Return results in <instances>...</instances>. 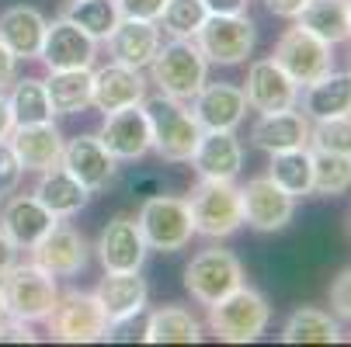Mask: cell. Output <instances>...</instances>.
<instances>
[{
    "instance_id": "1",
    "label": "cell",
    "mask_w": 351,
    "mask_h": 347,
    "mask_svg": "<svg viewBox=\"0 0 351 347\" xmlns=\"http://www.w3.org/2000/svg\"><path fill=\"white\" fill-rule=\"evenodd\" d=\"M143 112L149 118V136H154L149 150H157V157L167 164H188L202 139V125L191 115V108L171 94H154L143 97Z\"/></svg>"
},
{
    "instance_id": "2",
    "label": "cell",
    "mask_w": 351,
    "mask_h": 347,
    "mask_svg": "<svg viewBox=\"0 0 351 347\" xmlns=\"http://www.w3.org/2000/svg\"><path fill=\"white\" fill-rule=\"evenodd\" d=\"M149 80L160 87V94H171L178 101H191L209 80V60L195 45V38L160 42L157 56L149 60Z\"/></svg>"
},
{
    "instance_id": "3",
    "label": "cell",
    "mask_w": 351,
    "mask_h": 347,
    "mask_svg": "<svg viewBox=\"0 0 351 347\" xmlns=\"http://www.w3.org/2000/svg\"><path fill=\"white\" fill-rule=\"evenodd\" d=\"M0 292H4L8 316L25 320V323H45V316L53 313V306L60 299L56 274H49L35 261H25V264L14 261L8 268V274L0 278Z\"/></svg>"
},
{
    "instance_id": "4",
    "label": "cell",
    "mask_w": 351,
    "mask_h": 347,
    "mask_svg": "<svg viewBox=\"0 0 351 347\" xmlns=\"http://www.w3.org/2000/svg\"><path fill=\"white\" fill-rule=\"evenodd\" d=\"M268 323H271V306H268L265 295L250 285L233 288L230 295H223L219 303L209 306V330L226 344L258 340L268 330Z\"/></svg>"
},
{
    "instance_id": "5",
    "label": "cell",
    "mask_w": 351,
    "mask_h": 347,
    "mask_svg": "<svg viewBox=\"0 0 351 347\" xmlns=\"http://www.w3.org/2000/svg\"><path fill=\"white\" fill-rule=\"evenodd\" d=\"M188 209H191L195 233L209 240L233 236L243 226V202H240V188L233 181L198 177V184L188 194Z\"/></svg>"
},
{
    "instance_id": "6",
    "label": "cell",
    "mask_w": 351,
    "mask_h": 347,
    "mask_svg": "<svg viewBox=\"0 0 351 347\" xmlns=\"http://www.w3.org/2000/svg\"><path fill=\"white\" fill-rule=\"evenodd\" d=\"M45 326H49V337L53 340H63V344H94V340H108L112 333V323L97 303L94 292H63L53 313L45 316Z\"/></svg>"
},
{
    "instance_id": "7",
    "label": "cell",
    "mask_w": 351,
    "mask_h": 347,
    "mask_svg": "<svg viewBox=\"0 0 351 347\" xmlns=\"http://www.w3.org/2000/svg\"><path fill=\"white\" fill-rule=\"evenodd\" d=\"M143 240L149 250H160V254H178L191 243L195 236V222H191V209H188V198H174V194H154L139 205L136 216Z\"/></svg>"
},
{
    "instance_id": "8",
    "label": "cell",
    "mask_w": 351,
    "mask_h": 347,
    "mask_svg": "<svg viewBox=\"0 0 351 347\" xmlns=\"http://www.w3.org/2000/svg\"><path fill=\"white\" fill-rule=\"evenodd\" d=\"M243 285V264L233 250H223V246H206L198 250L188 268H184V288L195 303L213 306L223 295H230L233 288Z\"/></svg>"
},
{
    "instance_id": "9",
    "label": "cell",
    "mask_w": 351,
    "mask_h": 347,
    "mask_svg": "<svg viewBox=\"0 0 351 347\" xmlns=\"http://www.w3.org/2000/svg\"><path fill=\"white\" fill-rule=\"evenodd\" d=\"M330 42L317 38L313 31H306L303 25H292L278 35L275 49H271V60L299 83L306 87L313 80H320L324 73L334 70V53H330Z\"/></svg>"
},
{
    "instance_id": "10",
    "label": "cell",
    "mask_w": 351,
    "mask_h": 347,
    "mask_svg": "<svg viewBox=\"0 0 351 347\" xmlns=\"http://www.w3.org/2000/svg\"><path fill=\"white\" fill-rule=\"evenodd\" d=\"M258 28L247 14H209L206 25L198 28L195 45L202 49V56L219 66H240L254 53Z\"/></svg>"
},
{
    "instance_id": "11",
    "label": "cell",
    "mask_w": 351,
    "mask_h": 347,
    "mask_svg": "<svg viewBox=\"0 0 351 347\" xmlns=\"http://www.w3.org/2000/svg\"><path fill=\"white\" fill-rule=\"evenodd\" d=\"M240 202H243V222L258 233H278L295 216V198L285 188H278L268 174L250 177L240 188Z\"/></svg>"
},
{
    "instance_id": "12",
    "label": "cell",
    "mask_w": 351,
    "mask_h": 347,
    "mask_svg": "<svg viewBox=\"0 0 351 347\" xmlns=\"http://www.w3.org/2000/svg\"><path fill=\"white\" fill-rule=\"evenodd\" d=\"M97 56V42L84 35L70 18H53L45 25V38L38 49V60L45 70H90Z\"/></svg>"
},
{
    "instance_id": "13",
    "label": "cell",
    "mask_w": 351,
    "mask_h": 347,
    "mask_svg": "<svg viewBox=\"0 0 351 347\" xmlns=\"http://www.w3.org/2000/svg\"><path fill=\"white\" fill-rule=\"evenodd\" d=\"M243 97H247V108H254L261 115L282 112V108H299V83L268 56V60H254L247 66Z\"/></svg>"
},
{
    "instance_id": "14",
    "label": "cell",
    "mask_w": 351,
    "mask_h": 347,
    "mask_svg": "<svg viewBox=\"0 0 351 347\" xmlns=\"http://www.w3.org/2000/svg\"><path fill=\"white\" fill-rule=\"evenodd\" d=\"M97 261H101L105 271H139L149 246L143 240V229L132 216H115L101 236H97Z\"/></svg>"
},
{
    "instance_id": "15",
    "label": "cell",
    "mask_w": 351,
    "mask_h": 347,
    "mask_svg": "<svg viewBox=\"0 0 351 347\" xmlns=\"http://www.w3.org/2000/svg\"><path fill=\"white\" fill-rule=\"evenodd\" d=\"M97 139L105 142V150L115 160L146 157L149 146H154V136H149V118H146L143 105H132V108H122V112H108Z\"/></svg>"
},
{
    "instance_id": "16",
    "label": "cell",
    "mask_w": 351,
    "mask_h": 347,
    "mask_svg": "<svg viewBox=\"0 0 351 347\" xmlns=\"http://www.w3.org/2000/svg\"><path fill=\"white\" fill-rule=\"evenodd\" d=\"M94 80H90V105L97 112H122V108H132V105H143L146 97V80H143V70H132V66H122V63H108L101 70H90Z\"/></svg>"
},
{
    "instance_id": "17",
    "label": "cell",
    "mask_w": 351,
    "mask_h": 347,
    "mask_svg": "<svg viewBox=\"0 0 351 347\" xmlns=\"http://www.w3.org/2000/svg\"><path fill=\"white\" fill-rule=\"evenodd\" d=\"M191 115L198 118V125L206 129H216V132H237V125L243 122L247 115V97H243V87L237 83H209L191 97Z\"/></svg>"
},
{
    "instance_id": "18",
    "label": "cell",
    "mask_w": 351,
    "mask_h": 347,
    "mask_svg": "<svg viewBox=\"0 0 351 347\" xmlns=\"http://www.w3.org/2000/svg\"><path fill=\"white\" fill-rule=\"evenodd\" d=\"M32 261L56 278H73L87 268V240L73 226L56 222L32 246Z\"/></svg>"
},
{
    "instance_id": "19",
    "label": "cell",
    "mask_w": 351,
    "mask_h": 347,
    "mask_svg": "<svg viewBox=\"0 0 351 347\" xmlns=\"http://www.w3.org/2000/svg\"><path fill=\"white\" fill-rule=\"evenodd\" d=\"M60 164L87 188V191H101V188H108L112 184V177H115V157L105 150V142L97 139V136H90V132H84V136H77V139H70V142H63V157H60Z\"/></svg>"
},
{
    "instance_id": "20",
    "label": "cell",
    "mask_w": 351,
    "mask_h": 347,
    "mask_svg": "<svg viewBox=\"0 0 351 347\" xmlns=\"http://www.w3.org/2000/svg\"><path fill=\"white\" fill-rule=\"evenodd\" d=\"M97 303H101L112 330L115 326H125L129 320H136L143 309H146V281L139 278V271H105V278L97 281L94 288Z\"/></svg>"
},
{
    "instance_id": "21",
    "label": "cell",
    "mask_w": 351,
    "mask_h": 347,
    "mask_svg": "<svg viewBox=\"0 0 351 347\" xmlns=\"http://www.w3.org/2000/svg\"><path fill=\"white\" fill-rule=\"evenodd\" d=\"M56 222L60 219L49 212L35 194H14L11 191V198L4 202V209H0V229L11 236V243L18 250H32Z\"/></svg>"
},
{
    "instance_id": "22",
    "label": "cell",
    "mask_w": 351,
    "mask_h": 347,
    "mask_svg": "<svg viewBox=\"0 0 351 347\" xmlns=\"http://www.w3.org/2000/svg\"><path fill=\"white\" fill-rule=\"evenodd\" d=\"M188 164L195 167L198 177H209V181H237V174L243 170V146H240L237 132L206 129Z\"/></svg>"
},
{
    "instance_id": "23",
    "label": "cell",
    "mask_w": 351,
    "mask_h": 347,
    "mask_svg": "<svg viewBox=\"0 0 351 347\" xmlns=\"http://www.w3.org/2000/svg\"><path fill=\"white\" fill-rule=\"evenodd\" d=\"M8 142H11L14 157L21 160V167L32 170V174L56 167L60 157H63V132H60L53 122L14 125L11 136H8Z\"/></svg>"
},
{
    "instance_id": "24",
    "label": "cell",
    "mask_w": 351,
    "mask_h": 347,
    "mask_svg": "<svg viewBox=\"0 0 351 347\" xmlns=\"http://www.w3.org/2000/svg\"><path fill=\"white\" fill-rule=\"evenodd\" d=\"M250 142L265 153H282V150L310 146V118L299 108L265 112L254 125H250Z\"/></svg>"
},
{
    "instance_id": "25",
    "label": "cell",
    "mask_w": 351,
    "mask_h": 347,
    "mask_svg": "<svg viewBox=\"0 0 351 347\" xmlns=\"http://www.w3.org/2000/svg\"><path fill=\"white\" fill-rule=\"evenodd\" d=\"M160 49V25L157 21H139V18H122L115 25V31L108 35V53L115 63L132 66V70H146L149 60Z\"/></svg>"
},
{
    "instance_id": "26",
    "label": "cell",
    "mask_w": 351,
    "mask_h": 347,
    "mask_svg": "<svg viewBox=\"0 0 351 347\" xmlns=\"http://www.w3.org/2000/svg\"><path fill=\"white\" fill-rule=\"evenodd\" d=\"M299 101H303V115L310 122L320 118H337V115H351V70L348 73H324L320 80L299 87Z\"/></svg>"
},
{
    "instance_id": "27",
    "label": "cell",
    "mask_w": 351,
    "mask_h": 347,
    "mask_svg": "<svg viewBox=\"0 0 351 347\" xmlns=\"http://www.w3.org/2000/svg\"><path fill=\"white\" fill-rule=\"evenodd\" d=\"M38 202L53 212L56 219H70V216H77L84 205H87V198H90V191L63 167V164H56V167H49V170H38V184H35V191H32Z\"/></svg>"
},
{
    "instance_id": "28",
    "label": "cell",
    "mask_w": 351,
    "mask_h": 347,
    "mask_svg": "<svg viewBox=\"0 0 351 347\" xmlns=\"http://www.w3.org/2000/svg\"><path fill=\"white\" fill-rule=\"evenodd\" d=\"M45 25H49V18L38 8L14 4V8H8L4 14H0V42H4L18 60H38Z\"/></svg>"
},
{
    "instance_id": "29",
    "label": "cell",
    "mask_w": 351,
    "mask_h": 347,
    "mask_svg": "<svg viewBox=\"0 0 351 347\" xmlns=\"http://www.w3.org/2000/svg\"><path fill=\"white\" fill-rule=\"evenodd\" d=\"M295 25H303L317 38L337 45L351 38V18H348V0H306V8L299 11Z\"/></svg>"
},
{
    "instance_id": "30",
    "label": "cell",
    "mask_w": 351,
    "mask_h": 347,
    "mask_svg": "<svg viewBox=\"0 0 351 347\" xmlns=\"http://www.w3.org/2000/svg\"><path fill=\"white\" fill-rule=\"evenodd\" d=\"M90 70H49L45 90L53 115H77L90 105Z\"/></svg>"
},
{
    "instance_id": "31",
    "label": "cell",
    "mask_w": 351,
    "mask_h": 347,
    "mask_svg": "<svg viewBox=\"0 0 351 347\" xmlns=\"http://www.w3.org/2000/svg\"><path fill=\"white\" fill-rule=\"evenodd\" d=\"M202 337L198 320L181 309V306H160L149 313L146 326H143V340L146 344H195Z\"/></svg>"
},
{
    "instance_id": "32",
    "label": "cell",
    "mask_w": 351,
    "mask_h": 347,
    "mask_svg": "<svg viewBox=\"0 0 351 347\" xmlns=\"http://www.w3.org/2000/svg\"><path fill=\"white\" fill-rule=\"evenodd\" d=\"M271 157V167H268V177L285 188L292 198H303L313 191V150L299 146V150H282V153H268Z\"/></svg>"
},
{
    "instance_id": "33",
    "label": "cell",
    "mask_w": 351,
    "mask_h": 347,
    "mask_svg": "<svg viewBox=\"0 0 351 347\" xmlns=\"http://www.w3.org/2000/svg\"><path fill=\"white\" fill-rule=\"evenodd\" d=\"M282 340L285 344H337L341 340V323L313 306H299L285 326H282Z\"/></svg>"
},
{
    "instance_id": "34",
    "label": "cell",
    "mask_w": 351,
    "mask_h": 347,
    "mask_svg": "<svg viewBox=\"0 0 351 347\" xmlns=\"http://www.w3.org/2000/svg\"><path fill=\"white\" fill-rule=\"evenodd\" d=\"M63 18H70L94 42H108V35L122 21L115 0H70V8L63 11Z\"/></svg>"
},
{
    "instance_id": "35",
    "label": "cell",
    "mask_w": 351,
    "mask_h": 347,
    "mask_svg": "<svg viewBox=\"0 0 351 347\" xmlns=\"http://www.w3.org/2000/svg\"><path fill=\"white\" fill-rule=\"evenodd\" d=\"M11 115H14V125H35V122H53V105H49V90H45V80L38 77H25V80H14L11 94Z\"/></svg>"
},
{
    "instance_id": "36",
    "label": "cell",
    "mask_w": 351,
    "mask_h": 347,
    "mask_svg": "<svg viewBox=\"0 0 351 347\" xmlns=\"http://www.w3.org/2000/svg\"><path fill=\"white\" fill-rule=\"evenodd\" d=\"M313 191L327 198L351 191V157L313 150Z\"/></svg>"
},
{
    "instance_id": "37",
    "label": "cell",
    "mask_w": 351,
    "mask_h": 347,
    "mask_svg": "<svg viewBox=\"0 0 351 347\" xmlns=\"http://www.w3.org/2000/svg\"><path fill=\"white\" fill-rule=\"evenodd\" d=\"M206 18H209V11H206L202 0H167L157 25L171 38H195L198 28L206 25Z\"/></svg>"
},
{
    "instance_id": "38",
    "label": "cell",
    "mask_w": 351,
    "mask_h": 347,
    "mask_svg": "<svg viewBox=\"0 0 351 347\" xmlns=\"http://www.w3.org/2000/svg\"><path fill=\"white\" fill-rule=\"evenodd\" d=\"M310 146H313V150H324V153L351 157V115L313 122L310 125Z\"/></svg>"
},
{
    "instance_id": "39",
    "label": "cell",
    "mask_w": 351,
    "mask_h": 347,
    "mask_svg": "<svg viewBox=\"0 0 351 347\" xmlns=\"http://www.w3.org/2000/svg\"><path fill=\"white\" fill-rule=\"evenodd\" d=\"M21 177H25V167H21V160L14 157L11 142L4 139V142H0V198L11 194V191H18Z\"/></svg>"
},
{
    "instance_id": "40",
    "label": "cell",
    "mask_w": 351,
    "mask_h": 347,
    "mask_svg": "<svg viewBox=\"0 0 351 347\" xmlns=\"http://www.w3.org/2000/svg\"><path fill=\"white\" fill-rule=\"evenodd\" d=\"M330 309L337 320L351 323V268H344L334 281H330Z\"/></svg>"
},
{
    "instance_id": "41",
    "label": "cell",
    "mask_w": 351,
    "mask_h": 347,
    "mask_svg": "<svg viewBox=\"0 0 351 347\" xmlns=\"http://www.w3.org/2000/svg\"><path fill=\"white\" fill-rule=\"evenodd\" d=\"M122 18H139V21H157L167 0H115Z\"/></svg>"
},
{
    "instance_id": "42",
    "label": "cell",
    "mask_w": 351,
    "mask_h": 347,
    "mask_svg": "<svg viewBox=\"0 0 351 347\" xmlns=\"http://www.w3.org/2000/svg\"><path fill=\"white\" fill-rule=\"evenodd\" d=\"M4 340H11V344H35V333H32V323H25V320H4L0 323V344Z\"/></svg>"
},
{
    "instance_id": "43",
    "label": "cell",
    "mask_w": 351,
    "mask_h": 347,
    "mask_svg": "<svg viewBox=\"0 0 351 347\" xmlns=\"http://www.w3.org/2000/svg\"><path fill=\"white\" fill-rule=\"evenodd\" d=\"M14 80H18V56L11 53L4 42H0V90L11 87Z\"/></svg>"
},
{
    "instance_id": "44",
    "label": "cell",
    "mask_w": 351,
    "mask_h": 347,
    "mask_svg": "<svg viewBox=\"0 0 351 347\" xmlns=\"http://www.w3.org/2000/svg\"><path fill=\"white\" fill-rule=\"evenodd\" d=\"M265 4L275 18H299V11L306 8V0H265Z\"/></svg>"
},
{
    "instance_id": "45",
    "label": "cell",
    "mask_w": 351,
    "mask_h": 347,
    "mask_svg": "<svg viewBox=\"0 0 351 347\" xmlns=\"http://www.w3.org/2000/svg\"><path fill=\"white\" fill-rule=\"evenodd\" d=\"M209 14H247V0H202Z\"/></svg>"
},
{
    "instance_id": "46",
    "label": "cell",
    "mask_w": 351,
    "mask_h": 347,
    "mask_svg": "<svg viewBox=\"0 0 351 347\" xmlns=\"http://www.w3.org/2000/svg\"><path fill=\"white\" fill-rule=\"evenodd\" d=\"M14 254H18V246L11 243V236H8L4 229H0V278H4L8 268L14 264Z\"/></svg>"
},
{
    "instance_id": "47",
    "label": "cell",
    "mask_w": 351,
    "mask_h": 347,
    "mask_svg": "<svg viewBox=\"0 0 351 347\" xmlns=\"http://www.w3.org/2000/svg\"><path fill=\"white\" fill-rule=\"evenodd\" d=\"M14 129V115H11V101H8V94L0 90V142H4Z\"/></svg>"
},
{
    "instance_id": "48",
    "label": "cell",
    "mask_w": 351,
    "mask_h": 347,
    "mask_svg": "<svg viewBox=\"0 0 351 347\" xmlns=\"http://www.w3.org/2000/svg\"><path fill=\"white\" fill-rule=\"evenodd\" d=\"M8 320V306H4V292H0V323Z\"/></svg>"
},
{
    "instance_id": "49",
    "label": "cell",
    "mask_w": 351,
    "mask_h": 347,
    "mask_svg": "<svg viewBox=\"0 0 351 347\" xmlns=\"http://www.w3.org/2000/svg\"><path fill=\"white\" fill-rule=\"evenodd\" d=\"M348 18H351V0H348Z\"/></svg>"
},
{
    "instance_id": "50",
    "label": "cell",
    "mask_w": 351,
    "mask_h": 347,
    "mask_svg": "<svg viewBox=\"0 0 351 347\" xmlns=\"http://www.w3.org/2000/svg\"><path fill=\"white\" fill-rule=\"evenodd\" d=\"M348 56H351V53H348Z\"/></svg>"
}]
</instances>
